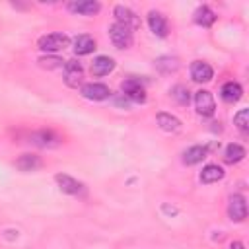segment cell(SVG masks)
<instances>
[{
	"label": "cell",
	"instance_id": "9a60e30c",
	"mask_svg": "<svg viewBox=\"0 0 249 249\" xmlns=\"http://www.w3.org/2000/svg\"><path fill=\"white\" fill-rule=\"evenodd\" d=\"M16 167L19 171H37V169L43 167V160L35 154H21L16 160Z\"/></svg>",
	"mask_w": 249,
	"mask_h": 249
},
{
	"label": "cell",
	"instance_id": "cb8c5ba5",
	"mask_svg": "<svg viewBox=\"0 0 249 249\" xmlns=\"http://www.w3.org/2000/svg\"><path fill=\"white\" fill-rule=\"evenodd\" d=\"M171 97H173L179 105H189V101H191V91H189L187 86L177 84V86L171 88Z\"/></svg>",
	"mask_w": 249,
	"mask_h": 249
},
{
	"label": "cell",
	"instance_id": "3957f363",
	"mask_svg": "<svg viewBox=\"0 0 249 249\" xmlns=\"http://www.w3.org/2000/svg\"><path fill=\"white\" fill-rule=\"evenodd\" d=\"M195 109L202 117H212L216 111V101L208 89H198L195 93Z\"/></svg>",
	"mask_w": 249,
	"mask_h": 249
},
{
	"label": "cell",
	"instance_id": "d4e9b609",
	"mask_svg": "<svg viewBox=\"0 0 249 249\" xmlns=\"http://www.w3.org/2000/svg\"><path fill=\"white\" fill-rule=\"evenodd\" d=\"M233 123L241 132H247L249 130V109H239L233 117Z\"/></svg>",
	"mask_w": 249,
	"mask_h": 249
},
{
	"label": "cell",
	"instance_id": "5bb4252c",
	"mask_svg": "<svg viewBox=\"0 0 249 249\" xmlns=\"http://www.w3.org/2000/svg\"><path fill=\"white\" fill-rule=\"evenodd\" d=\"M113 68H115V60L111 58V56H105V54H101V56H97V58H93V62H91V74L93 76H107L109 72H113Z\"/></svg>",
	"mask_w": 249,
	"mask_h": 249
},
{
	"label": "cell",
	"instance_id": "7c38bea8",
	"mask_svg": "<svg viewBox=\"0 0 249 249\" xmlns=\"http://www.w3.org/2000/svg\"><path fill=\"white\" fill-rule=\"evenodd\" d=\"M212 76H214V70H212V66H210L208 62L195 60V62L191 64V78H193L195 82H198V84H202V82H210Z\"/></svg>",
	"mask_w": 249,
	"mask_h": 249
},
{
	"label": "cell",
	"instance_id": "603a6c76",
	"mask_svg": "<svg viewBox=\"0 0 249 249\" xmlns=\"http://www.w3.org/2000/svg\"><path fill=\"white\" fill-rule=\"evenodd\" d=\"M154 64H156V68H158L161 74H171V72H175V70L179 68V62H177V58H173V56H160V58L154 60Z\"/></svg>",
	"mask_w": 249,
	"mask_h": 249
},
{
	"label": "cell",
	"instance_id": "7402d4cb",
	"mask_svg": "<svg viewBox=\"0 0 249 249\" xmlns=\"http://www.w3.org/2000/svg\"><path fill=\"white\" fill-rule=\"evenodd\" d=\"M245 158V148L241 144H228L226 152H224V160L226 163H239Z\"/></svg>",
	"mask_w": 249,
	"mask_h": 249
},
{
	"label": "cell",
	"instance_id": "d6986e66",
	"mask_svg": "<svg viewBox=\"0 0 249 249\" xmlns=\"http://www.w3.org/2000/svg\"><path fill=\"white\" fill-rule=\"evenodd\" d=\"M220 93H222V99H224L226 103H235V101H239L243 89H241V86H239L237 82H226V84L222 86Z\"/></svg>",
	"mask_w": 249,
	"mask_h": 249
},
{
	"label": "cell",
	"instance_id": "4fadbf2b",
	"mask_svg": "<svg viewBox=\"0 0 249 249\" xmlns=\"http://www.w3.org/2000/svg\"><path fill=\"white\" fill-rule=\"evenodd\" d=\"M99 8H101V4L93 2V0H74L68 4V10L74 14H80V16H93L99 12Z\"/></svg>",
	"mask_w": 249,
	"mask_h": 249
},
{
	"label": "cell",
	"instance_id": "8fae6325",
	"mask_svg": "<svg viewBox=\"0 0 249 249\" xmlns=\"http://www.w3.org/2000/svg\"><path fill=\"white\" fill-rule=\"evenodd\" d=\"M148 25H150L152 33H154V35H158V37H167V33H169L167 18H165L161 12L152 10V12L148 14Z\"/></svg>",
	"mask_w": 249,
	"mask_h": 249
},
{
	"label": "cell",
	"instance_id": "52a82bcc",
	"mask_svg": "<svg viewBox=\"0 0 249 249\" xmlns=\"http://www.w3.org/2000/svg\"><path fill=\"white\" fill-rule=\"evenodd\" d=\"M84 78V68L78 60H68L64 62V82L68 88H78Z\"/></svg>",
	"mask_w": 249,
	"mask_h": 249
},
{
	"label": "cell",
	"instance_id": "e0dca14e",
	"mask_svg": "<svg viewBox=\"0 0 249 249\" xmlns=\"http://www.w3.org/2000/svg\"><path fill=\"white\" fill-rule=\"evenodd\" d=\"M156 121L160 124V128L165 130V132H179L181 130V121L177 117L169 115V113H158Z\"/></svg>",
	"mask_w": 249,
	"mask_h": 249
},
{
	"label": "cell",
	"instance_id": "ba28073f",
	"mask_svg": "<svg viewBox=\"0 0 249 249\" xmlns=\"http://www.w3.org/2000/svg\"><path fill=\"white\" fill-rule=\"evenodd\" d=\"M29 142L39 148H54L60 144V136L53 130H37L29 134Z\"/></svg>",
	"mask_w": 249,
	"mask_h": 249
},
{
	"label": "cell",
	"instance_id": "ac0fdd59",
	"mask_svg": "<svg viewBox=\"0 0 249 249\" xmlns=\"http://www.w3.org/2000/svg\"><path fill=\"white\" fill-rule=\"evenodd\" d=\"M206 154H208V150L204 146H191V148H187L183 152V163L196 165V163H200L206 158Z\"/></svg>",
	"mask_w": 249,
	"mask_h": 249
},
{
	"label": "cell",
	"instance_id": "484cf974",
	"mask_svg": "<svg viewBox=\"0 0 249 249\" xmlns=\"http://www.w3.org/2000/svg\"><path fill=\"white\" fill-rule=\"evenodd\" d=\"M39 66H43V68H47V70L60 68V66H62V58H58V56H41V58H39Z\"/></svg>",
	"mask_w": 249,
	"mask_h": 249
},
{
	"label": "cell",
	"instance_id": "2e32d148",
	"mask_svg": "<svg viewBox=\"0 0 249 249\" xmlns=\"http://www.w3.org/2000/svg\"><path fill=\"white\" fill-rule=\"evenodd\" d=\"M95 49V39L88 33H82L74 39V53L78 56H84V54H89L91 51Z\"/></svg>",
	"mask_w": 249,
	"mask_h": 249
},
{
	"label": "cell",
	"instance_id": "4316f807",
	"mask_svg": "<svg viewBox=\"0 0 249 249\" xmlns=\"http://www.w3.org/2000/svg\"><path fill=\"white\" fill-rule=\"evenodd\" d=\"M230 249H243V243L241 241H231L230 243Z\"/></svg>",
	"mask_w": 249,
	"mask_h": 249
},
{
	"label": "cell",
	"instance_id": "6da1fadb",
	"mask_svg": "<svg viewBox=\"0 0 249 249\" xmlns=\"http://www.w3.org/2000/svg\"><path fill=\"white\" fill-rule=\"evenodd\" d=\"M68 43H70V39L64 33H47L39 39L37 45L45 53H56V51H62L64 47H68Z\"/></svg>",
	"mask_w": 249,
	"mask_h": 249
},
{
	"label": "cell",
	"instance_id": "8992f818",
	"mask_svg": "<svg viewBox=\"0 0 249 249\" xmlns=\"http://www.w3.org/2000/svg\"><path fill=\"white\" fill-rule=\"evenodd\" d=\"M228 216L233 222H243L247 218V202L243 195H231L228 202Z\"/></svg>",
	"mask_w": 249,
	"mask_h": 249
},
{
	"label": "cell",
	"instance_id": "7a4b0ae2",
	"mask_svg": "<svg viewBox=\"0 0 249 249\" xmlns=\"http://www.w3.org/2000/svg\"><path fill=\"white\" fill-rule=\"evenodd\" d=\"M121 89H123V95L126 99H132L136 103H144L146 101V88L142 86V82L138 78H126L121 84Z\"/></svg>",
	"mask_w": 249,
	"mask_h": 249
},
{
	"label": "cell",
	"instance_id": "ffe728a7",
	"mask_svg": "<svg viewBox=\"0 0 249 249\" xmlns=\"http://www.w3.org/2000/svg\"><path fill=\"white\" fill-rule=\"evenodd\" d=\"M220 179H224V169L216 163H208L202 171H200V181L204 185H210V183H218Z\"/></svg>",
	"mask_w": 249,
	"mask_h": 249
},
{
	"label": "cell",
	"instance_id": "277c9868",
	"mask_svg": "<svg viewBox=\"0 0 249 249\" xmlns=\"http://www.w3.org/2000/svg\"><path fill=\"white\" fill-rule=\"evenodd\" d=\"M113 16H115L117 23L124 25V27L130 29V31L140 27V18H138L130 8H126V6H123V4H119V6L113 8Z\"/></svg>",
	"mask_w": 249,
	"mask_h": 249
},
{
	"label": "cell",
	"instance_id": "30bf717a",
	"mask_svg": "<svg viewBox=\"0 0 249 249\" xmlns=\"http://www.w3.org/2000/svg\"><path fill=\"white\" fill-rule=\"evenodd\" d=\"M54 181L58 183L60 191L66 193V195H82L84 193V185L78 179H74L72 175H68V173H56Z\"/></svg>",
	"mask_w": 249,
	"mask_h": 249
},
{
	"label": "cell",
	"instance_id": "5b68a950",
	"mask_svg": "<svg viewBox=\"0 0 249 249\" xmlns=\"http://www.w3.org/2000/svg\"><path fill=\"white\" fill-rule=\"evenodd\" d=\"M109 37L117 49H128L132 45V31L126 29L124 25L117 23V21L109 27Z\"/></svg>",
	"mask_w": 249,
	"mask_h": 249
},
{
	"label": "cell",
	"instance_id": "44dd1931",
	"mask_svg": "<svg viewBox=\"0 0 249 249\" xmlns=\"http://www.w3.org/2000/svg\"><path fill=\"white\" fill-rule=\"evenodd\" d=\"M193 19H195V23H198V25H202V27H210V25L216 21V14H214L208 6H200V8L195 10Z\"/></svg>",
	"mask_w": 249,
	"mask_h": 249
},
{
	"label": "cell",
	"instance_id": "9c48e42d",
	"mask_svg": "<svg viewBox=\"0 0 249 249\" xmlns=\"http://www.w3.org/2000/svg\"><path fill=\"white\" fill-rule=\"evenodd\" d=\"M82 95L86 99H89V101H101V99H107L111 95V89L105 84L89 82V84H84L82 86Z\"/></svg>",
	"mask_w": 249,
	"mask_h": 249
}]
</instances>
